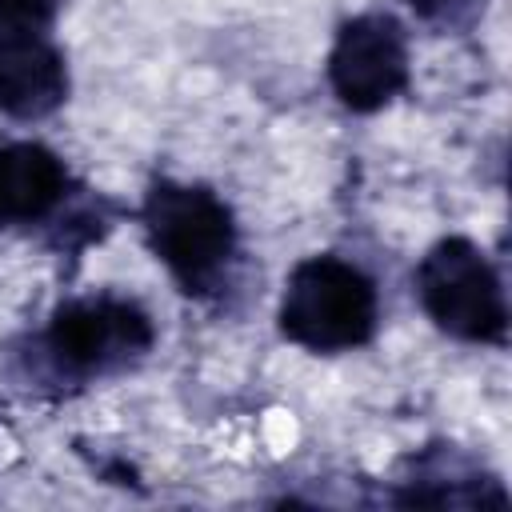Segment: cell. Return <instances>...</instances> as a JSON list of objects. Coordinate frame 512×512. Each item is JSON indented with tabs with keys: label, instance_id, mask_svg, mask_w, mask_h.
I'll use <instances>...</instances> for the list:
<instances>
[{
	"label": "cell",
	"instance_id": "cell-1",
	"mask_svg": "<svg viewBox=\"0 0 512 512\" xmlns=\"http://www.w3.org/2000/svg\"><path fill=\"white\" fill-rule=\"evenodd\" d=\"M152 256L188 296H212L224 288L236 260V216L204 184L156 180L140 208Z\"/></svg>",
	"mask_w": 512,
	"mask_h": 512
},
{
	"label": "cell",
	"instance_id": "cell-2",
	"mask_svg": "<svg viewBox=\"0 0 512 512\" xmlns=\"http://www.w3.org/2000/svg\"><path fill=\"white\" fill-rule=\"evenodd\" d=\"M280 332L308 352H352L376 336V284L340 256H308L288 272L280 296Z\"/></svg>",
	"mask_w": 512,
	"mask_h": 512
},
{
	"label": "cell",
	"instance_id": "cell-3",
	"mask_svg": "<svg viewBox=\"0 0 512 512\" xmlns=\"http://www.w3.org/2000/svg\"><path fill=\"white\" fill-rule=\"evenodd\" d=\"M416 296L428 320L464 344H504V284L480 244L468 236L436 240L416 264Z\"/></svg>",
	"mask_w": 512,
	"mask_h": 512
},
{
	"label": "cell",
	"instance_id": "cell-4",
	"mask_svg": "<svg viewBox=\"0 0 512 512\" xmlns=\"http://www.w3.org/2000/svg\"><path fill=\"white\" fill-rule=\"evenodd\" d=\"M152 320L124 296H80L52 312L44 348L72 376H100L140 360L152 348Z\"/></svg>",
	"mask_w": 512,
	"mask_h": 512
},
{
	"label": "cell",
	"instance_id": "cell-5",
	"mask_svg": "<svg viewBox=\"0 0 512 512\" xmlns=\"http://www.w3.org/2000/svg\"><path fill=\"white\" fill-rule=\"evenodd\" d=\"M328 84L348 112H380L408 88V36L396 16L364 12L340 24L328 52Z\"/></svg>",
	"mask_w": 512,
	"mask_h": 512
},
{
	"label": "cell",
	"instance_id": "cell-6",
	"mask_svg": "<svg viewBox=\"0 0 512 512\" xmlns=\"http://www.w3.org/2000/svg\"><path fill=\"white\" fill-rule=\"evenodd\" d=\"M64 100V52L44 32H0V112L12 120H44Z\"/></svg>",
	"mask_w": 512,
	"mask_h": 512
},
{
	"label": "cell",
	"instance_id": "cell-7",
	"mask_svg": "<svg viewBox=\"0 0 512 512\" xmlns=\"http://www.w3.org/2000/svg\"><path fill=\"white\" fill-rule=\"evenodd\" d=\"M64 196L68 168L52 148L36 140L0 144V232L48 220Z\"/></svg>",
	"mask_w": 512,
	"mask_h": 512
},
{
	"label": "cell",
	"instance_id": "cell-8",
	"mask_svg": "<svg viewBox=\"0 0 512 512\" xmlns=\"http://www.w3.org/2000/svg\"><path fill=\"white\" fill-rule=\"evenodd\" d=\"M408 4L424 24L444 28V32H464L484 12V0H408Z\"/></svg>",
	"mask_w": 512,
	"mask_h": 512
},
{
	"label": "cell",
	"instance_id": "cell-9",
	"mask_svg": "<svg viewBox=\"0 0 512 512\" xmlns=\"http://www.w3.org/2000/svg\"><path fill=\"white\" fill-rule=\"evenodd\" d=\"M60 12V0H0V32H44Z\"/></svg>",
	"mask_w": 512,
	"mask_h": 512
}]
</instances>
